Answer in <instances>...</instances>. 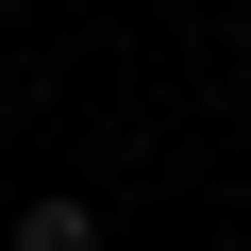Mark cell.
<instances>
[{
  "mask_svg": "<svg viewBox=\"0 0 251 251\" xmlns=\"http://www.w3.org/2000/svg\"><path fill=\"white\" fill-rule=\"evenodd\" d=\"M17 251H100V201H67V184H50V201H17Z\"/></svg>",
  "mask_w": 251,
  "mask_h": 251,
  "instance_id": "cell-1",
  "label": "cell"
}]
</instances>
